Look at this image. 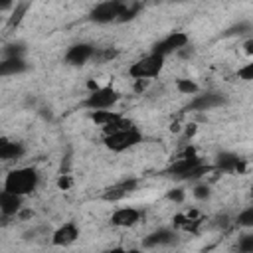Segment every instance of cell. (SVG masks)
<instances>
[{"label":"cell","instance_id":"obj_1","mask_svg":"<svg viewBox=\"0 0 253 253\" xmlns=\"http://www.w3.org/2000/svg\"><path fill=\"white\" fill-rule=\"evenodd\" d=\"M38 184H40V174L32 166L14 168L4 178V190L20 194V196H30L38 188Z\"/></svg>","mask_w":253,"mask_h":253},{"label":"cell","instance_id":"obj_2","mask_svg":"<svg viewBox=\"0 0 253 253\" xmlns=\"http://www.w3.org/2000/svg\"><path fill=\"white\" fill-rule=\"evenodd\" d=\"M142 138H144L142 132L132 125V126H126V128H121V130L105 134L103 142L111 152H125L128 148H134L136 144H140Z\"/></svg>","mask_w":253,"mask_h":253},{"label":"cell","instance_id":"obj_3","mask_svg":"<svg viewBox=\"0 0 253 253\" xmlns=\"http://www.w3.org/2000/svg\"><path fill=\"white\" fill-rule=\"evenodd\" d=\"M162 67H164V55H158V53L150 51L148 55L136 59L128 67V75L132 79H152L162 71Z\"/></svg>","mask_w":253,"mask_h":253},{"label":"cell","instance_id":"obj_4","mask_svg":"<svg viewBox=\"0 0 253 253\" xmlns=\"http://www.w3.org/2000/svg\"><path fill=\"white\" fill-rule=\"evenodd\" d=\"M198 164H202L200 156H196V152H194L192 148H188L180 158H176V160L164 170V174L170 176V178H174V180L188 182V180H190V174L194 172V168H196Z\"/></svg>","mask_w":253,"mask_h":253},{"label":"cell","instance_id":"obj_5","mask_svg":"<svg viewBox=\"0 0 253 253\" xmlns=\"http://www.w3.org/2000/svg\"><path fill=\"white\" fill-rule=\"evenodd\" d=\"M121 99V93L117 89H113L111 85L107 87H97L95 91H91L87 95V99L83 101V107H87L89 111H99V109H111L117 105V101Z\"/></svg>","mask_w":253,"mask_h":253},{"label":"cell","instance_id":"obj_6","mask_svg":"<svg viewBox=\"0 0 253 253\" xmlns=\"http://www.w3.org/2000/svg\"><path fill=\"white\" fill-rule=\"evenodd\" d=\"M125 4H126V0H105V2L97 4V6L89 12V20L95 22V24H111V22H119Z\"/></svg>","mask_w":253,"mask_h":253},{"label":"cell","instance_id":"obj_7","mask_svg":"<svg viewBox=\"0 0 253 253\" xmlns=\"http://www.w3.org/2000/svg\"><path fill=\"white\" fill-rule=\"evenodd\" d=\"M188 43H190V38H188L184 32H172V34H168L166 38H162L160 42H156V43L152 45V51L166 57V55H170V53H176V51L184 49Z\"/></svg>","mask_w":253,"mask_h":253},{"label":"cell","instance_id":"obj_8","mask_svg":"<svg viewBox=\"0 0 253 253\" xmlns=\"http://www.w3.org/2000/svg\"><path fill=\"white\" fill-rule=\"evenodd\" d=\"M97 53V47L91 45V43H73L67 51H65V63L67 65H73V67H79V65H85L87 61H91Z\"/></svg>","mask_w":253,"mask_h":253},{"label":"cell","instance_id":"obj_9","mask_svg":"<svg viewBox=\"0 0 253 253\" xmlns=\"http://www.w3.org/2000/svg\"><path fill=\"white\" fill-rule=\"evenodd\" d=\"M178 243V233L170 227H158L154 231H150L144 239H142V247L144 249H154V247H168Z\"/></svg>","mask_w":253,"mask_h":253},{"label":"cell","instance_id":"obj_10","mask_svg":"<svg viewBox=\"0 0 253 253\" xmlns=\"http://www.w3.org/2000/svg\"><path fill=\"white\" fill-rule=\"evenodd\" d=\"M225 103V97L217 91H206V93H196L186 111H208L213 107H219Z\"/></svg>","mask_w":253,"mask_h":253},{"label":"cell","instance_id":"obj_11","mask_svg":"<svg viewBox=\"0 0 253 253\" xmlns=\"http://www.w3.org/2000/svg\"><path fill=\"white\" fill-rule=\"evenodd\" d=\"M215 170L219 172H243L245 170V162L239 154L235 152H229V150H221L215 154Z\"/></svg>","mask_w":253,"mask_h":253},{"label":"cell","instance_id":"obj_12","mask_svg":"<svg viewBox=\"0 0 253 253\" xmlns=\"http://www.w3.org/2000/svg\"><path fill=\"white\" fill-rule=\"evenodd\" d=\"M136 188H138V180H136V178L121 180V182L113 184L111 188H107V190L103 192V200H107V202H119V200L126 198L128 194H132Z\"/></svg>","mask_w":253,"mask_h":253},{"label":"cell","instance_id":"obj_13","mask_svg":"<svg viewBox=\"0 0 253 253\" xmlns=\"http://www.w3.org/2000/svg\"><path fill=\"white\" fill-rule=\"evenodd\" d=\"M142 219V211L134 208H117L111 213V225L115 227H132Z\"/></svg>","mask_w":253,"mask_h":253},{"label":"cell","instance_id":"obj_14","mask_svg":"<svg viewBox=\"0 0 253 253\" xmlns=\"http://www.w3.org/2000/svg\"><path fill=\"white\" fill-rule=\"evenodd\" d=\"M22 206H24V196L8 192V190L0 192V213H2V217H12V215L20 213Z\"/></svg>","mask_w":253,"mask_h":253},{"label":"cell","instance_id":"obj_15","mask_svg":"<svg viewBox=\"0 0 253 253\" xmlns=\"http://www.w3.org/2000/svg\"><path fill=\"white\" fill-rule=\"evenodd\" d=\"M77 237H79V227H77L73 221H67V223L59 225V227L53 231L51 243H53L55 247H67V245L75 243Z\"/></svg>","mask_w":253,"mask_h":253},{"label":"cell","instance_id":"obj_16","mask_svg":"<svg viewBox=\"0 0 253 253\" xmlns=\"http://www.w3.org/2000/svg\"><path fill=\"white\" fill-rule=\"evenodd\" d=\"M26 148L22 142H16V140H8L6 136L0 138V158L4 162H10V160H20L24 156Z\"/></svg>","mask_w":253,"mask_h":253},{"label":"cell","instance_id":"obj_17","mask_svg":"<svg viewBox=\"0 0 253 253\" xmlns=\"http://www.w3.org/2000/svg\"><path fill=\"white\" fill-rule=\"evenodd\" d=\"M28 69H30V65L26 63L24 57H4L2 63H0V75L2 77L18 75V73H24Z\"/></svg>","mask_w":253,"mask_h":253},{"label":"cell","instance_id":"obj_18","mask_svg":"<svg viewBox=\"0 0 253 253\" xmlns=\"http://www.w3.org/2000/svg\"><path fill=\"white\" fill-rule=\"evenodd\" d=\"M91 121L101 125V126H107V125H113L115 121L121 119V115H117L115 111H109V109H99V111H91Z\"/></svg>","mask_w":253,"mask_h":253},{"label":"cell","instance_id":"obj_19","mask_svg":"<svg viewBox=\"0 0 253 253\" xmlns=\"http://www.w3.org/2000/svg\"><path fill=\"white\" fill-rule=\"evenodd\" d=\"M138 12H140V4H138V2H134V0H126L125 8H123V12H121L119 22H130Z\"/></svg>","mask_w":253,"mask_h":253},{"label":"cell","instance_id":"obj_20","mask_svg":"<svg viewBox=\"0 0 253 253\" xmlns=\"http://www.w3.org/2000/svg\"><path fill=\"white\" fill-rule=\"evenodd\" d=\"M176 89H178L182 95H196V93H200L198 83H194L192 79H178V81H176Z\"/></svg>","mask_w":253,"mask_h":253},{"label":"cell","instance_id":"obj_21","mask_svg":"<svg viewBox=\"0 0 253 253\" xmlns=\"http://www.w3.org/2000/svg\"><path fill=\"white\" fill-rule=\"evenodd\" d=\"M235 223L241 225V227H249V229H253V206L241 210V211L237 213V217H235Z\"/></svg>","mask_w":253,"mask_h":253},{"label":"cell","instance_id":"obj_22","mask_svg":"<svg viewBox=\"0 0 253 253\" xmlns=\"http://www.w3.org/2000/svg\"><path fill=\"white\" fill-rule=\"evenodd\" d=\"M247 32H253V26H251L249 22H239V24L227 28L223 36H225V38H229V36H243V34H247Z\"/></svg>","mask_w":253,"mask_h":253},{"label":"cell","instance_id":"obj_23","mask_svg":"<svg viewBox=\"0 0 253 253\" xmlns=\"http://www.w3.org/2000/svg\"><path fill=\"white\" fill-rule=\"evenodd\" d=\"M24 51H26L24 43L14 42V43H8L4 47V57H24Z\"/></svg>","mask_w":253,"mask_h":253},{"label":"cell","instance_id":"obj_24","mask_svg":"<svg viewBox=\"0 0 253 253\" xmlns=\"http://www.w3.org/2000/svg\"><path fill=\"white\" fill-rule=\"evenodd\" d=\"M237 251L243 253H253V231L251 233H243L237 241Z\"/></svg>","mask_w":253,"mask_h":253},{"label":"cell","instance_id":"obj_25","mask_svg":"<svg viewBox=\"0 0 253 253\" xmlns=\"http://www.w3.org/2000/svg\"><path fill=\"white\" fill-rule=\"evenodd\" d=\"M119 55V51L117 49H113V47H103V49H97V53H95V57L93 59H97V61H109V59H115Z\"/></svg>","mask_w":253,"mask_h":253},{"label":"cell","instance_id":"obj_26","mask_svg":"<svg viewBox=\"0 0 253 253\" xmlns=\"http://www.w3.org/2000/svg\"><path fill=\"white\" fill-rule=\"evenodd\" d=\"M192 194H194V198L196 200H208L210 196H211V190H210V186L208 184H196V188L192 190Z\"/></svg>","mask_w":253,"mask_h":253},{"label":"cell","instance_id":"obj_27","mask_svg":"<svg viewBox=\"0 0 253 253\" xmlns=\"http://www.w3.org/2000/svg\"><path fill=\"white\" fill-rule=\"evenodd\" d=\"M237 77L243 79V81H253V61L245 63L243 67H239L237 69Z\"/></svg>","mask_w":253,"mask_h":253},{"label":"cell","instance_id":"obj_28","mask_svg":"<svg viewBox=\"0 0 253 253\" xmlns=\"http://www.w3.org/2000/svg\"><path fill=\"white\" fill-rule=\"evenodd\" d=\"M184 198H186V192H184L182 188H174V190H168V194H166V200H170V202H174V204H180V202H184Z\"/></svg>","mask_w":253,"mask_h":253},{"label":"cell","instance_id":"obj_29","mask_svg":"<svg viewBox=\"0 0 253 253\" xmlns=\"http://www.w3.org/2000/svg\"><path fill=\"white\" fill-rule=\"evenodd\" d=\"M26 8H28L26 4H22V6H18V8L14 10V16L10 18V22H8V24H10V26H18V24H20V20L24 18V12H26Z\"/></svg>","mask_w":253,"mask_h":253},{"label":"cell","instance_id":"obj_30","mask_svg":"<svg viewBox=\"0 0 253 253\" xmlns=\"http://www.w3.org/2000/svg\"><path fill=\"white\" fill-rule=\"evenodd\" d=\"M134 81H136V83H134V91H136V93H142V91L148 87V81H150V79H134Z\"/></svg>","mask_w":253,"mask_h":253},{"label":"cell","instance_id":"obj_31","mask_svg":"<svg viewBox=\"0 0 253 253\" xmlns=\"http://www.w3.org/2000/svg\"><path fill=\"white\" fill-rule=\"evenodd\" d=\"M57 186H59L61 190H67V188L71 186V178H69L67 174H61V178L57 180Z\"/></svg>","mask_w":253,"mask_h":253},{"label":"cell","instance_id":"obj_32","mask_svg":"<svg viewBox=\"0 0 253 253\" xmlns=\"http://www.w3.org/2000/svg\"><path fill=\"white\" fill-rule=\"evenodd\" d=\"M243 51H245L247 55H251V57H253V38H249V40L243 43Z\"/></svg>","mask_w":253,"mask_h":253},{"label":"cell","instance_id":"obj_33","mask_svg":"<svg viewBox=\"0 0 253 253\" xmlns=\"http://www.w3.org/2000/svg\"><path fill=\"white\" fill-rule=\"evenodd\" d=\"M12 4H14V0H0V10H2V12H6Z\"/></svg>","mask_w":253,"mask_h":253},{"label":"cell","instance_id":"obj_34","mask_svg":"<svg viewBox=\"0 0 253 253\" xmlns=\"http://www.w3.org/2000/svg\"><path fill=\"white\" fill-rule=\"evenodd\" d=\"M251 198H253V186H251Z\"/></svg>","mask_w":253,"mask_h":253},{"label":"cell","instance_id":"obj_35","mask_svg":"<svg viewBox=\"0 0 253 253\" xmlns=\"http://www.w3.org/2000/svg\"><path fill=\"white\" fill-rule=\"evenodd\" d=\"M176 2H178V0H176Z\"/></svg>","mask_w":253,"mask_h":253}]
</instances>
